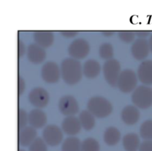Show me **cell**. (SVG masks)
<instances>
[{
    "instance_id": "cell-1",
    "label": "cell",
    "mask_w": 152,
    "mask_h": 151,
    "mask_svg": "<svg viewBox=\"0 0 152 151\" xmlns=\"http://www.w3.org/2000/svg\"><path fill=\"white\" fill-rule=\"evenodd\" d=\"M61 76L68 84L78 83L83 76V68L80 62L74 58H68L61 64Z\"/></svg>"
},
{
    "instance_id": "cell-2",
    "label": "cell",
    "mask_w": 152,
    "mask_h": 151,
    "mask_svg": "<svg viewBox=\"0 0 152 151\" xmlns=\"http://www.w3.org/2000/svg\"><path fill=\"white\" fill-rule=\"evenodd\" d=\"M88 109L97 118H105L108 116L113 110L111 102L102 96H94L88 102Z\"/></svg>"
},
{
    "instance_id": "cell-3",
    "label": "cell",
    "mask_w": 152,
    "mask_h": 151,
    "mask_svg": "<svg viewBox=\"0 0 152 151\" xmlns=\"http://www.w3.org/2000/svg\"><path fill=\"white\" fill-rule=\"evenodd\" d=\"M132 102L141 109H148L152 105V89L146 85L137 87L132 94Z\"/></svg>"
},
{
    "instance_id": "cell-4",
    "label": "cell",
    "mask_w": 152,
    "mask_h": 151,
    "mask_svg": "<svg viewBox=\"0 0 152 151\" xmlns=\"http://www.w3.org/2000/svg\"><path fill=\"white\" fill-rule=\"evenodd\" d=\"M121 73V67L116 59H109L103 65V74L107 82L111 86L117 85L119 77Z\"/></svg>"
},
{
    "instance_id": "cell-5",
    "label": "cell",
    "mask_w": 152,
    "mask_h": 151,
    "mask_svg": "<svg viewBox=\"0 0 152 151\" xmlns=\"http://www.w3.org/2000/svg\"><path fill=\"white\" fill-rule=\"evenodd\" d=\"M137 78L136 73L132 70L126 69L120 73L117 86L123 93H130L136 89Z\"/></svg>"
},
{
    "instance_id": "cell-6",
    "label": "cell",
    "mask_w": 152,
    "mask_h": 151,
    "mask_svg": "<svg viewBox=\"0 0 152 151\" xmlns=\"http://www.w3.org/2000/svg\"><path fill=\"white\" fill-rule=\"evenodd\" d=\"M90 52V45L86 40L77 38L69 45L68 53L75 59H81L86 57Z\"/></svg>"
},
{
    "instance_id": "cell-7",
    "label": "cell",
    "mask_w": 152,
    "mask_h": 151,
    "mask_svg": "<svg viewBox=\"0 0 152 151\" xmlns=\"http://www.w3.org/2000/svg\"><path fill=\"white\" fill-rule=\"evenodd\" d=\"M49 99V93L42 87L34 88L28 94L30 103L37 108H42L47 106Z\"/></svg>"
},
{
    "instance_id": "cell-8",
    "label": "cell",
    "mask_w": 152,
    "mask_h": 151,
    "mask_svg": "<svg viewBox=\"0 0 152 151\" xmlns=\"http://www.w3.org/2000/svg\"><path fill=\"white\" fill-rule=\"evenodd\" d=\"M61 75L57 64L53 62H48L43 65L41 70V76L42 79L49 84H53L59 81Z\"/></svg>"
},
{
    "instance_id": "cell-9",
    "label": "cell",
    "mask_w": 152,
    "mask_h": 151,
    "mask_svg": "<svg viewBox=\"0 0 152 151\" xmlns=\"http://www.w3.org/2000/svg\"><path fill=\"white\" fill-rule=\"evenodd\" d=\"M63 139V134L59 127L55 124L46 126L43 131V139L50 146H56L61 143Z\"/></svg>"
},
{
    "instance_id": "cell-10",
    "label": "cell",
    "mask_w": 152,
    "mask_h": 151,
    "mask_svg": "<svg viewBox=\"0 0 152 151\" xmlns=\"http://www.w3.org/2000/svg\"><path fill=\"white\" fill-rule=\"evenodd\" d=\"M59 110L63 115L67 116L74 115L79 111L78 102L74 96L70 95L64 96L59 101Z\"/></svg>"
},
{
    "instance_id": "cell-11",
    "label": "cell",
    "mask_w": 152,
    "mask_h": 151,
    "mask_svg": "<svg viewBox=\"0 0 152 151\" xmlns=\"http://www.w3.org/2000/svg\"><path fill=\"white\" fill-rule=\"evenodd\" d=\"M132 54L137 60H142L148 56L150 47L148 41L143 38H139L132 46Z\"/></svg>"
},
{
    "instance_id": "cell-12",
    "label": "cell",
    "mask_w": 152,
    "mask_h": 151,
    "mask_svg": "<svg viewBox=\"0 0 152 151\" xmlns=\"http://www.w3.org/2000/svg\"><path fill=\"white\" fill-rule=\"evenodd\" d=\"M27 56L28 60L34 64H39L45 60L46 56L44 47L37 44H31L27 49Z\"/></svg>"
},
{
    "instance_id": "cell-13",
    "label": "cell",
    "mask_w": 152,
    "mask_h": 151,
    "mask_svg": "<svg viewBox=\"0 0 152 151\" xmlns=\"http://www.w3.org/2000/svg\"><path fill=\"white\" fill-rule=\"evenodd\" d=\"M140 81L145 85L152 84V61L145 60L140 65L137 70Z\"/></svg>"
},
{
    "instance_id": "cell-14",
    "label": "cell",
    "mask_w": 152,
    "mask_h": 151,
    "mask_svg": "<svg viewBox=\"0 0 152 151\" xmlns=\"http://www.w3.org/2000/svg\"><path fill=\"white\" fill-rule=\"evenodd\" d=\"M82 125L79 118L74 115L67 116L62 123V130L69 136H75L81 130Z\"/></svg>"
},
{
    "instance_id": "cell-15",
    "label": "cell",
    "mask_w": 152,
    "mask_h": 151,
    "mask_svg": "<svg viewBox=\"0 0 152 151\" xmlns=\"http://www.w3.org/2000/svg\"><path fill=\"white\" fill-rule=\"evenodd\" d=\"M140 111L136 107L129 105L123 108L121 113L122 119L125 124L128 125H134L140 119Z\"/></svg>"
},
{
    "instance_id": "cell-16",
    "label": "cell",
    "mask_w": 152,
    "mask_h": 151,
    "mask_svg": "<svg viewBox=\"0 0 152 151\" xmlns=\"http://www.w3.org/2000/svg\"><path fill=\"white\" fill-rule=\"evenodd\" d=\"M37 132L34 127H25L20 129L19 134V142L23 147H28L37 139Z\"/></svg>"
},
{
    "instance_id": "cell-17",
    "label": "cell",
    "mask_w": 152,
    "mask_h": 151,
    "mask_svg": "<svg viewBox=\"0 0 152 151\" xmlns=\"http://www.w3.org/2000/svg\"><path fill=\"white\" fill-rule=\"evenodd\" d=\"M28 121L34 128H41L47 122L45 113L40 109H34L28 115Z\"/></svg>"
},
{
    "instance_id": "cell-18",
    "label": "cell",
    "mask_w": 152,
    "mask_h": 151,
    "mask_svg": "<svg viewBox=\"0 0 152 151\" xmlns=\"http://www.w3.org/2000/svg\"><path fill=\"white\" fill-rule=\"evenodd\" d=\"M36 44L42 47H48L54 41V34L50 31H37L34 33Z\"/></svg>"
},
{
    "instance_id": "cell-19",
    "label": "cell",
    "mask_w": 152,
    "mask_h": 151,
    "mask_svg": "<svg viewBox=\"0 0 152 151\" xmlns=\"http://www.w3.org/2000/svg\"><path fill=\"white\" fill-rule=\"evenodd\" d=\"M100 65L97 61L94 59H90L85 62L83 65V74L88 78H94L99 75L100 72Z\"/></svg>"
},
{
    "instance_id": "cell-20",
    "label": "cell",
    "mask_w": 152,
    "mask_h": 151,
    "mask_svg": "<svg viewBox=\"0 0 152 151\" xmlns=\"http://www.w3.org/2000/svg\"><path fill=\"white\" fill-rule=\"evenodd\" d=\"M123 144L126 151H137L140 147V140L136 133H128L123 137Z\"/></svg>"
},
{
    "instance_id": "cell-21",
    "label": "cell",
    "mask_w": 152,
    "mask_h": 151,
    "mask_svg": "<svg viewBox=\"0 0 152 151\" xmlns=\"http://www.w3.org/2000/svg\"><path fill=\"white\" fill-rule=\"evenodd\" d=\"M121 133L115 127H109L105 130L104 133V141L109 146L116 145L120 140Z\"/></svg>"
},
{
    "instance_id": "cell-22",
    "label": "cell",
    "mask_w": 152,
    "mask_h": 151,
    "mask_svg": "<svg viewBox=\"0 0 152 151\" xmlns=\"http://www.w3.org/2000/svg\"><path fill=\"white\" fill-rule=\"evenodd\" d=\"M79 120L82 127L87 131H90L94 127L96 121L95 116L89 110L82 111L79 115Z\"/></svg>"
},
{
    "instance_id": "cell-23",
    "label": "cell",
    "mask_w": 152,
    "mask_h": 151,
    "mask_svg": "<svg viewBox=\"0 0 152 151\" xmlns=\"http://www.w3.org/2000/svg\"><path fill=\"white\" fill-rule=\"evenodd\" d=\"M62 151H82V142L76 137H69L64 141Z\"/></svg>"
},
{
    "instance_id": "cell-24",
    "label": "cell",
    "mask_w": 152,
    "mask_h": 151,
    "mask_svg": "<svg viewBox=\"0 0 152 151\" xmlns=\"http://www.w3.org/2000/svg\"><path fill=\"white\" fill-rule=\"evenodd\" d=\"M140 133L145 140H152V120H146L141 124Z\"/></svg>"
},
{
    "instance_id": "cell-25",
    "label": "cell",
    "mask_w": 152,
    "mask_h": 151,
    "mask_svg": "<svg viewBox=\"0 0 152 151\" xmlns=\"http://www.w3.org/2000/svg\"><path fill=\"white\" fill-rule=\"evenodd\" d=\"M99 144L96 139L88 138L82 142V151H99Z\"/></svg>"
},
{
    "instance_id": "cell-26",
    "label": "cell",
    "mask_w": 152,
    "mask_h": 151,
    "mask_svg": "<svg viewBox=\"0 0 152 151\" xmlns=\"http://www.w3.org/2000/svg\"><path fill=\"white\" fill-rule=\"evenodd\" d=\"M99 53L101 58L109 60L114 56V47L109 43H104L99 47Z\"/></svg>"
},
{
    "instance_id": "cell-27",
    "label": "cell",
    "mask_w": 152,
    "mask_h": 151,
    "mask_svg": "<svg viewBox=\"0 0 152 151\" xmlns=\"http://www.w3.org/2000/svg\"><path fill=\"white\" fill-rule=\"evenodd\" d=\"M29 151H48L46 142L41 138H37L29 146Z\"/></svg>"
},
{
    "instance_id": "cell-28",
    "label": "cell",
    "mask_w": 152,
    "mask_h": 151,
    "mask_svg": "<svg viewBox=\"0 0 152 151\" xmlns=\"http://www.w3.org/2000/svg\"><path fill=\"white\" fill-rule=\"evenodd\" d=\"M136 33L132 31H120L118 33V37L124 43H130L134 39Z\"/></svg>"
},
{
    "instance_id": "cell-29",
    "label": "cell",
    "mask_w": 152,
    "mask_h": 151,
    "mask_svg": "<svg viewBox=\"0 0 152 151\" xmlns=\"http://www.w3.org/2000/svg\"><path fill=\"white\" fill-rule=\"evenodd\" d=\"M28 121V115L26 111L20 109L19 111V129H22L26 127Z\"/></svg>"
},
{
    "instance_id": "cell-30",
    "label": "cell",
    "mask_w": 152,
    "mask_h": 151,
    "mask_svg": "<svg viewBox=\"0 0 152 151\" xmlns=\"http://www.w3.org/2000/svg\"><path fill=\"white\" fill-rule=\"evenodd\" d=\"M140 151H152V140H145L140 147Z\"/></svg>"
},
{
    "instance_id": "cell-31",
    "label": "cell",
    "mask_w": 152,
    "mask_h": 151,
    "mask_svg": "<svg viewBox=\"0 0 152 151\" xmlns=\"http://www.w3.org/2000/svg\"><path fill=\"white\" fill-rule=\"evenodd\" d=\"M25 81L22 79V77H19V96L22 94L25 91Z\"/></svg>"
},
{
    "instance_id": "cell-32",
    "label": "cell",
    "mask_w": 152,
    "mask_h": 151,
    "mask_svg": "<svg viewBox=\"0 0 152 151\" xmlns=\"http://www.w3.org/2000/svg\"><path fill=\"white\" fill-rule=\"evenodd\" d=\"M61 34L65 38H73V37L76 36L78 33L76 31H62L61 32Z\"/></svg>"
},
{
    "instance_id": "cell-33",
    "label": "cell",
    "mask_w": 152,
    "mask_h": 151,
    "mask_svg": "<svg viewBox=\"0 0 152 151\" xmlns=\"http://www.w3.org/2000/svg\"><path fill=\"white\" fill-rule=\"evenodd\" d=\"M25 52V44L22 41H19V56L22 57L24 56Z\"/></svg>"
},
{
    "instance_id": "cell-34",
    "label": "cell",
    "mask_w": 152,
    "mask_h": 151,
    "mask_svg": "<svg viewBox=\"0 0 152 151\" xmlns=\"http://www.w3.org/2000/svg\"><path fill=\"white\" fill-rule=\"evenodd\" d=\"M136 33L137 36H138V37H140V38H145V37L148 36H149V32H148V31H138V32L135 33Z\"/></svg>"
},
{
    "instance_id": "cell-35",
    "label": "cell",
    "mask_w": 152,
    "mask_h": 151,
    "mask_svg": "<svg viewBox=\"0 0 152 151\" xmlns=\"http://www.w3.org/2000/svg\"><path fill=\"white\" fill-rule=\"evenodd\" d=\"M102 34H103L104 36H106V37H110V36H111L112 35H114V32H111V31H105V32H103L102 33Z\"/></svg>"
},
{
    "instance_id": "cell-36",
    "label": "cell",
    "mask_w": 152,
    "mask_h": 151,
    "mask_svg": "<svg viewBox=\"0 0 152 151\" xmlns=\"http://www.w3.org/2000/svg\"><path fill=\"white\" fill-rule=\"evenodd\" d=\"M148 44H149V47H150V50L152 52V34L150 36L149 41H148Z\"/></svg>"
},
{
    "instance_id": "cell-37",
    "label": "cell",
    "mask_w": 152,
    "mask_h": 151,
    "mask_svg": "<svg viewBox=\"0 0 152 151\" xmlns=\"http://www.w3.org/2000/svg\"><path fill=\"white\" fill-rule=\"evenodd\" d=\"M19 151H25V150H19Z\"/></svg>"
}]
</instances>
